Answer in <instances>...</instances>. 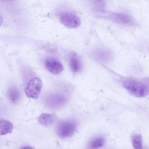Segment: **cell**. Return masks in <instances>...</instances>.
I'll return each mask as SVG.
<instances>
[{
	"label": "cell",
	"instance_id": "cell-1",
	"mask_svg": "<svg viewBox=\"0 0 149 149\" xmlns=\"http://www.w3.org/2000/svg\"><path fill=\"white\" fill-rule=\"evenodd\" d=\"M123 86L130 94L137 97H144L148 92V88L147 85L137 80H126L124 83Z\"/></svg>",
	"mask_w": 149,
	"mask_h": 149
},
{
	"label": "cell",
	"instance_id": "cell-2",
	"mask_svg": "<svg viewBox=\"0 0 149 149\" xmlns=\"http://www.w3.org/2000/svg\"><path fill=\"white\" fill-rule=\"evenodd\" d=\"M42 83L41 79L35 77L30 79L27 82L25 89L27 97L34 99H37L41 91Z\"/></svg>",
	"mask_w": 149,
	"mask_h": 149
},
{
	"label": "cell",
	"instance_id": "cell-3",
	"mask_svg": "<svg viewBox=\"0 0 149 149\" xmlns=\"http://www.w3.org/2000/svg\"><path fill=\"white\" fill-rule=\"evenodd\" d=\"M77 127L75 122L73 121L61 122L58 125L56 132L58 135L62 138L69 137L75 132Z\"/></svg>",
	"mask_w": 149,
	"mask_h": 149
},
{
	"label": "cell",
	"instance_id": "cell-4",
	"mask_svg": "<svg viewBox=\"0 0 149 149\" xmlns=\"http://www.w3.org/2000/svg\"><path fill=\"white\" fill-rule=\"evenodd\" d=\"M61 23L68 28L74 29L80 24L79 18L75 15L70 13H65L61 15L60 18Z\"/></svg>",
	"mask_w": 149,
	"mask_h": 149
},
{
	"label": "cell",
	"instance_id": "cell-5",
	"mask_svg": "<svg viewBox=\"0 0 149 149\" xmlns=\"http://www.w3.org/2000/svg\"><path fill=\"white\" fill-rule=\"evenodd\" d=\"M112 19L116 22L125 25H134L136 24V21L132 16L128 14L121 13H113Z\"/></svg>",
	"mask_w": 149,
	"mask_h": 149
},
{
	"label": "cell",
	"instance_id": "cell-6",
	"mask_svg": "<svg viewBox=\"0 0 149 149\" xmlns=\"http://www.w3.org/2000/svg\"><path fill=\"white\" fill-rule=\"evenodd\" d=\"M45 65L50 72L55 74L61 73L63 69V67L61 63L54 58L47 59L45 62Z\"/></svg>",
	"mask_w": 149,
	"mask_h": 149
},
{
	"label": "cell",
	"instance_id": "cell-7",
	"mask_svg": "<svg viewBox=\"0 0 149 149\" xmlns=\"http://www.w3.org/2000/svg\"><path fill=\"white\" fill-rule=\"evenodd\" d=\"M55 116L53 114L43 113L38 118V122L42 125L49 126L52 125L54 121Z\"/></svg>",
	"mask_w": 149,
	"mask_h": 149
},
{
	"label": "cell",
	"instance_id": "cell-8",
	"mask_svg": "<svg viewBox=\"0 0 149 149\" xmlns=\"http://www.w3.org/2000/svg\"><path fill=\"white\" fill-rule=\"evenodd\" d=\"M7 96L8 99L12 103L16 104L20 99L21 94L17 88L13 87L8 90Z\"/></svg>",
	"mask_w": 149,
	"mask_h": 149
},
{
	"label": "cell",
	"instance_id": "cell-9",
	"mask_svg": "<svg viewBox=\"0 0 149 149\" xmlns=\"http://www.w3.org/2000/svg\"><path fill=\"white\" fill-rule=\"evenodd\" d=\"M69 63L71 69L74 72H78L82 68V65L80 60L75 54L72 56L70 60Z\"/></svg>",
	"mask_w": 149,
	"mask_h": 149
},
{
	"label": "cell",
	"instance_id": "cell-10",
	"mask_svg": "<svg viewBox=\"0 0 149 149\" xmlns=\"http://www.w3.org/2000/svg\"><path fill=\"white\" fill-rule=\"evenodd\" d=\"M0 135H3L12 132L13 129L12 124L9 121L4 119L0 120Z\"/></svg>",
	"mask_w": 149,
	"mask_h": 149
},
{
	"label": "cell",
	"instance_id": "cell-11",
	"mask_svg": "<svg viewBox=\"0 0 149 149\" xmlns=\"http://www.w3.org/2000/svg\"><path fill=\"white\" fill-rule=\"evenodd\" d=\"M103 137H98L91 140L88 145V149H97L102 146L104 143Z\"/></svg>",
	"mask_w": 149,
	"mask_h": 149
},
{
	"label": "cell",
	"instance_id": "cell-12",
	"mask_svg": "<svg viewBox=\"0 0 149 149\" xmlns=\"http://www.w3.org/2000/svg\"><path fill=\"white\" fill-rule=\"evenodd\" d=\"M131 139L132 146L135 149H142V138L141 134H133Z\"/></svg>",
	"mask_w": 149,
	"mask_h": 149
},
{
	"label": "cell",
	"instance_id": "cell-13",
	"mask_svg": "<svg viewBox=\"0 0 149 149\" xmlns=\"http://www.w3.org/2000/svg\"><path fill=\"white\" fill-rule=\"evenodd\" d=\"M21 149H34L31 147L29 146H26L23 147Z\"/></svg>",
	"mask_w": 149,
	"mask_h": 149
}]
</instances>
